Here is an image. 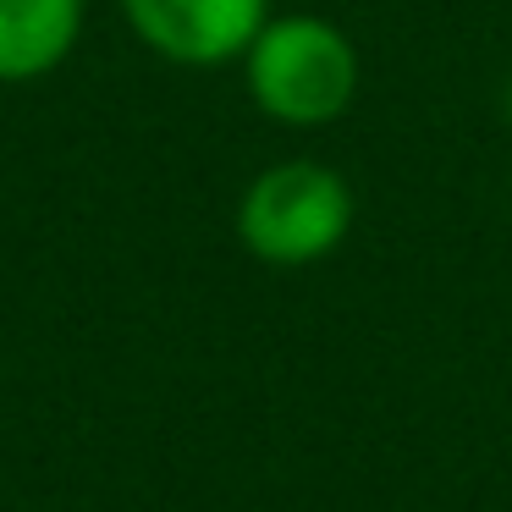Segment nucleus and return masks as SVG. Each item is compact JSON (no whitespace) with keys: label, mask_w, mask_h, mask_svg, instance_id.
<instances>
[{"label":"nucleus","mask_w":512,"mask_h":512,"mask_svg":"<svg viewBox=\"0 0 512 512\" xmlns=\"http://www.w3.org/2000/svg\"><path fill=\"white\" fill-rule=\"evenodd\" d=\"M364 61L347 28L331 17L292 12L270 17L243 50V83L248 100L281 127H331L358 100Z\"/></svg>","instance_id":"nucleus-1"},{"label":"nucleus","mask_w":512,"mask_h":512,"mask_svg":"<svg viewBox=\"0 0 512 512\" xmlns=\"http://www.w3.org/2000/svg\"><path fill=\"white\" fill-rule=\"evenodd\" d=\"M358 199L347 177L325 160H276L237 199V237L259 265L303 270L331 259L353 232Z\"/></svg>","instance_id":"nucleus-2"},{"label":"nucleus","mask_w":512,"mask_h":512,"mask_svg":"<svg viewBox=\"0 0 512 512\" xmlns=\"http://www.w3.org/2000/svg\"><path fill=\"white\" fill-rule=\"evenodd\" d=\"M133 34L177 67L243 61L254 34L270 23V0H122Z\"/></svg>","instance_id":"nucleus-3"},{"label":"nucleus","mask_w":512,"mask_h":512,"mask_svg":"<svg viewBox=\"0 0 512 512\" xmlns=\"http://www.w3.org/2000/svg\"><path fill=\"white\" fill-rule=\"evenodd\" d=\"M83 34V0H0V83L56 72Z\"/></svg>","instance_id":"nucleus-4"}]
</instances>
